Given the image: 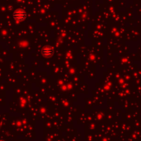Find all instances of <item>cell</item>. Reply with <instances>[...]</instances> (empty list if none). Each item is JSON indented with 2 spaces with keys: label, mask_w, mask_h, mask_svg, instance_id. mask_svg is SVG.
Masks as SVG:
<instances>
[{
  "label": "cell",
  "mask_w": 141,
  "mask_h": 141,
  "mask_svg": "<svg viewBox=\"0 0 141 141\" xmlns=\"http://www.w3.org/2000/svg\"><path fill=\"white\" fill-rule=\"evenodd\" d=\"M42 54H44L45 56H51V54H53V49L51 47V46H47V47H45L43 49L42 51Z\"/></svg>",
  "instance_id": "2"
},
{
  "label": "cell",
  "mask_w": 141,
  "mask_h": 141,
  "mask_svg": "<svg viewBox=\"0 0 141 141\" xmlns=\"http://www.w3.org/2000/svg\"><path fill=\"white\" fill-rule=\"evenodd\" d=\"M13 17L15 21H17V22H22V21H24V20L26 19L27 13H26V12L24 11L23 9H17L13 13Z\"/></svg>",
  "instance_id": "1"
}]
</instances>
